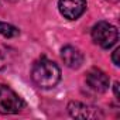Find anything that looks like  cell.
<instances>
[{"label": "cell", "mask_w": 120, "mask_h": 120, "mask_svg": "<svg viewBox=\"0 0 120 120\" xmlns=\"http://www.w3.org/2000/svg\"><path fill=\"white\" fill-rule=\"evenodd\" d=\"M31 78L34 83L41 89H51L56 86V83L61 79V69L55 62L42 58L34 64L31 69Z\"/></svg>", "instance_id": "1"}, {"label": "cell", "mask_w": 120, "mask_h": 120, "mask_svg": "<svg viewBox=\"0 0 120 120\" xmlns=\"http://www.w3.org/2000/svg\"><path fill=\"white\" fill-rule=\"evenodd\" d=\"M92 40L99 47L109 49L117 42L119 31L113 24H110L107 21H99L92 28Z\"/></svg>", "instance_id": "2"}, {"label": "cell", "mask_w": 120, "mask_h": 120, "mask_svg": "<svg viewBox=\"0 0 120 120\" xmlns=\"http://www.w3.org/2000/svg\"><path fill=\"white\" fill-rule=\"evenodd\" d=\"M24 107L23 99L9 86L0 83V113L3 114H14L21 112Z\"/></svg>", "instance_id": "3"}, {"label": "cell", "mask_w": 120, "mask_h": 120, "mask_svg": "<svg viewBox=\"0 0 120 120\" xmlns=\"http://www.w3.org/2000/svg\"><path fill=\"white\" fill-rule=\"evenodd\" d=\"M58 9L65 19L76 20L86 10V0H59Z\"/></svg>", "instance_id": "4"}, {"label": "cell", "mask_w": 120, "mask_h": 120, "mask_svg": "<svg viewBox=\"0 0 120 120\" xmlns=\"http://www.w3.org/2000/svg\"><path fill=\"white\" fill-rule=\"evenodd\" d=\"M68 112L72 117H76V119H100V117H103V113L99 107L85 105L81 102H71L68 105Z\"/></svg>", "instance_id": "5"}, {"label": "cell", "mask_w": 120, "mask_h": 120, "mask_svg": "<svg viewBox=\"0 0 120 120\" xmlns=\"http://www.w3.org/2000/svg\"><path fill=\"white\" fill-rule=\"evenodd\" d=\"M85 81H86V85L95 92L103 93L109 89V76L102 69H98V68L89 69Z\"/></svg>", "instance_id": "6"}, {"label": "cell", "mask_w": 120, "mask_h": 120, "mask_svg": "<svg viewBox=\"0 0 120 120\" xmlns=\"http://www.w3.org/2000/svg\"><path fill=\"white\" fill-rule=\"evenodd\" d=\"M61 58L64 64L71 69H78L83 64V54L72 45H65L61 49Z\"/></svg>", "instance_id": "7"}, {"label": "cell", "mask_w": 120, "mask_h": 120, "mask_svg": "<svg viewBox=\"0 0 120 120\" xmlns=\"http://www.w3.org/2000/svg\"><path fill=\"white\" fill-rule=\"evenodd\" d=\"M19 34H20V31H19L17 27L0 21V35H3V37H6V38H14V37H17Z\"/></svg>", "instance_id": "8"}, {"label": "cell", "mask_w": 120, "mask_h": 120, "mask_svg": "<svg viewBox=\"0 0 120 120\" xmlns=\"http://www.w3.org/2000/svg\"><path fill=\"white\" fill-rule=\"evenodd\" d=\"M9 62V56L4 51H0V69H4Z\"/></svg>", "instance_id": "9"}, {"label": "cell", "mask_w": 120, "mask_h": 120, "mask_svg": "<svg viewBox=\"0 0 120 120\" xmlns=\"http://www.w3.org/2000/svg\"><path fill=\"white\" fill-rule=\"evenodd\" d=\"M119 55H120V48L117 47V48L113 51V55H112V61H113V64H114L116 67H119V65H120V59H119Z\"/></svg>", "instance_id": "10"}, {"label": "cell", "mask_w": 120, "mask_h": 120, "mask_svg": "<svg viewBox=\"0 0 120 120\" xmlns=\"http://www.w3.org/2000/svg\"><path fill=\"white\" fill-rule=\"evenodd\" d=\"M114 96H116V99H120L119 98V82L114 83Z\"/></svg>", "instance_id": "11"}, {"label": "cell", "mask_w": 120, "mask_h": 120, "mask_svg": "<svg viewBox=\"0 0 120 120\" xmlns=\"http://www.w3.org/2000/svg\"><path fill=\"white\" fill-rule=\"evenodd\" d=\"M9 2H11V3H16V2H17V0H9Z\"/></svg>", "instance_id": "12"}]
</instances>
